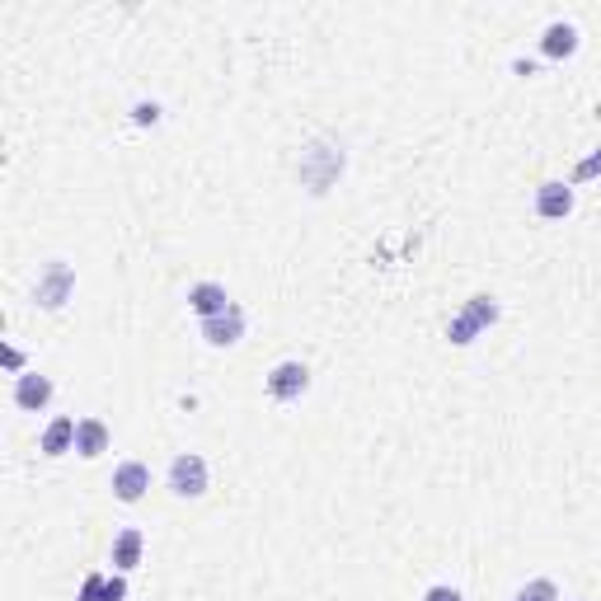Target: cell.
I'll return each instance as SVG.
<instances>
[{
	"instance_id": "19",
	"label": "cell",
	"mask_w": 601,
	"mask_h": 601,
	"mask_svg": "<svg viewBox=\"0 0 601 601\" xmlns=\"http://www.w3.org/2000/svg\"><path fill=\"white\" fill-rule=\"evenodd\" d=\"M0 362H5V371L24 376V353H19V348H10V343H5V348H0Z\"/></svg>"
},
{
	"instance_id": "12",
	"label": "cell",
	"mask_w": 601,
	"mask_h": 601,
	"mask_svg": "<svg viewBox=\"0 0 601 601\" xmlns=\"http://www.w3.org/2000/svg\"><path fill=\"white\" fill-rule=\"evenodd\" d=\"M104 451H108V423L104 418H80L76 423V456L99 461Z\"/></svg>"
},
{
	"instance_id": "4",
	"label": "cell",
	"mask_w": 601,
	"mask_h": 601,
	"mask_svg": "<svg viewBox=\"0 0 601 601\" xmlns=\"http://www.w3.org/2000/svg\"><path fill=\"white\" fill-rule=\"evenodd\" d=\"M170 489L179 498H202L207 494V461H202L198 451H184V456H174L170 461Z\"/></svg>"
},
{
	"instance_id": "21",
	"label": "cell",
	"mask_w": 601,
	"mask_h": 601,
	"mask_svg": "<svg viewBox=\"0 0 601 601\" xmlns=\"http://www.w3.org/2000/svg\"><path fill=\"white\" fill-rule=\"evenodd\" d=\"M132 118H137L141 127H146V123H160V104H137V108H132Z\"/></svg>"
},
{
	"instance_id": "6",
	"label": "cell",
	"mask_w": 601,
	"mask_h": 601,
	"mask_svg": "<svg viewBox=\"0 0 601 601\" xmlns=\"http://www.w3.org/2000/svg\"><path fill=\"white\" fill-rule=\"evenodd\" d=\"M202 339L212 343V348H235V343L245 339V310L231 306L226 315H212V320H202Z\"/></svg>"
},
{
	"instance_id": "18",
	"label": "cell",
	"mask_w": 601,
	"mask_h": 601,
	"mask_svg": "<svg viewBox=\"0 0 601 601\" xmlns=\"http://www.w3.org/2000/svg\"><path fill=\"white\" fill-rule=\"evenodd\" d=\"M104 592V573H85V583H80V597L76 601H99Z\"/></svg>"
},
{
	"instance_id": "9",
	"label": "cell",
	"mask_w": 601,
	"mask_h": 601,
	"mask_svg": "<svg viewBox=\"0 0 601 601\" xmlns=\"http://www.w3.org/2000/svg\"><path fill=\"white\" fill-rule=\"evenodd\" d=\"M235 301L226 296V287L221 282H198V287H188V310L193 315H202V320H212V315H226Z\"/></svg>"
},
{
	"instance_id": "3",
	"label": "cell",
	"mask_w": 601,
	"mask_h": 601,
	"mask_svg": "<svg viewBox=\"0 0 601 601\" xmlns=\"http://www.w3.org/2000/svg\"><path fill=\"white\" fill-rule=\"evenodd\" d=\"M339 170H343V151L315 146V151H306V160H301V184H306L310 193H324V188L339 179Z\"/></svg>"
},
{
	"instance_id": "7",
	"label": "cell",
	"mask_w": 601,
	"mask_h": 601,
	"mask_svg": "<svg viewBox=\"0 0 601 601\" xmlns=\"http://www.w3.org/2000/svg\"><path fill=\"white\" fill-rule=\"evenodd\" d=\"M146 489H151V470L141 461H123L113 470V498H118V503H141Z\"/></svg>"
},
{
	"instance_id": "17",
	"label": "cell",
	"mask_w": 601,
	"mask_h": 601,
	"mask_svg": "<svg viewBox=\"0 0 601 601\" xmlns=\"http://www.w3.org/2000/svg\"><path fill=\"white\" fill-rule=\"evenodd\" d=\"M99 601H127V573H113V578H104V592H99Z\"/></svg>"
},
{
	"instance_id": "13",
	"label": "cell",
	"mask_w": 601,
	"mask_h": 601,
	"mask_svg": "<svg viewBox=\"0 0 601 601\" xmlns=\"http://www.w3.org/2000/svg\"><path fill=\"white\" fill-rule=\"evenodd\" d=\"M141 545H146V536H141L137 526H123L118 540H113V569H118V573L137 569V564H141Z\"/></svg>"
},
{
	"instance_id": "16",
	"label": "cell",
	"mask_w": 601,
	"mask_h": 601,
	"mask_svg": "<svg viewBox=\"0 0 601 601\" xmlns=\"http://www.w3.org/2000/svg\"><path fill=\"white\" fill-rule=\"evenodd\" d=\"M597 174H601V151H592L587 160H578V165H573L569 184H587V179H597Z\"/></svg>"
},
{
	"instance_id": "15",
	"label": "cell",
	"mask_w": 601,
	"mask_h": 601,
	"mask_svg": "<svg viewBox=\"0 0 601 601\" xmlns=\"http://www.w3.org/2000/svg\"><path fill=\"white\" fill-rule=\"evenodd\" d=\"M512 601H559V587L550 583V578H536V583H526Z\"/></svg>"
},
{
	"instance_id": "2",
	"label": "cell",
	"mask_w": 601,
	"mask_h": 601,
	"mask_svg": "<svg viewBox=\"0 0 601 601\" xmlns=\"http://www.w3.org/2000/svg\"><path fill=\"white\" fill-rule=\"evenodd\" d=\"M76 292V268L66 259H47L43 273H38V287H33V306L43 310H62Z\"/></svg>"
},
{
	"instance_id": "14",
	"label": "cell",
	"mask_w": 601,
	"mask_h": 601,
	"mask_svg": "<svg viewBox=\"0 0 601 601\" xmlns=\"http://www.w3.org/2000/svg\"><path fill=\"white\" fill-rule=\"evenodd\" d=\"M76 451V418H52L43 432V456H66Z\"/></svg>"
},
{
	"instance_id": "10",
	"label": "cell",
	"mask_w": 601,
	"mask_h": 601,
	"mask_svg": "<svg viewBox=\"0 0 601 601\" xmlns=\"http://www.w3.org/2000/svg\"><path fill=\"white\" fill-rule=\"evenodd\" d=\"M569 212H573V184L550 179V184L536 188V216H545V221H564Z\"/></svg>"
},
{
	"instance_id": "8",
	"label": "cell",
	"mask_w": 601,
	"mask_h": 601,
	"mask_svg": "<svg viewBox=\"0 0 601 601\" xmlns=\"http://www.w3.org/2000/svg\"><path fill=\"white\" fill-rule=\"evenodd\" d=\"M15 404L24 414H38L52 404V376H38V371H24L15 376Z\"/></svg>"
},
{
	"instance_id": "5",
	"label": "cell",
	"mask_w": 601,
	"mask_h": 601,
	"mask_svg": "<svg viewBox=\"0 0 601 601\" xmlns=\"http://www.w3.org/2000/svg\"><path fill=\"white\" fill-rule=\"evenodd\" d=\"M310 390V367L306 362H278V367L268 371V395L278 404H292V400H301Z\"/></svg>"
},
{
	"instance_id": "1",
	"label": "cell",
	"mask_w": 601,
	"mask_h": 601,
	"mask_svg": "<svg viewBox=\"0 0 601 601\" xmlns=\"http://www.w3.org/2000/svg\"><path fill=\"white\" fill-rule=\"evenodd\" d=\"M498 315H503V310H498V301H494V296H489V292L470 296V301H465V310H461V315H456V320L447 324V339L456 343V348H470V343H475L479 334L489 329V324H498Z\"/></svg>"
},
{
	"instance_id": "20",
	"label": "cell",
	"mask_w": 601,
	"mask_h": 601,
	"mask_svg": "<svg viewBox=\"0 0 601 601\" xmlns=\"http://www.w3.org/2000/svg\"><path fill=\"white\" fill-rule=\"evenodd\" d=\"M423 601H465V597H461V592H456V587L437 583V587H428V592H423Z\"/></svg>"
},
{
	"instance_id": "11",
	"label": "cell",
	"mask_w": 601,
	"mask_h": 601,
	"mask_svg": "<svg viewBox=\"0 0 601 601\" xmlns=\"http://www.w3.org/2000/svg\"><path fill=\"white\" fill-rule=\"evenodd\" d=\"M540 52H545L550 62H564V57H573V52H578V29H573L569 19H555L550 29L540 33Z\"/></svg>"
}]
</instances>
